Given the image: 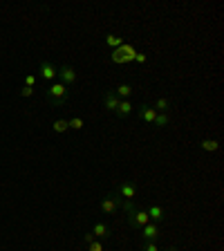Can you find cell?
<instances>
[{
	"mask_svg": "<svg viewBox=\"0 0 224 251\" xmlns=\"http://www.w3.org/2000/svg\"><path fill=\"white\" fill-rule=\"evenodd\" d=\"M45 97H47V101H50V103H54V105H65V103H68V97H70V90L65 88L63 83L54 81V83L47 85Z\"/></svg>",
	"mask_w": 224,
	"mask_h": 251,
	"instance_id": "cell-1",
	"label": "cell"
},
{
	"mask_svg": "<svg viewBox=\"0 0 224 251\" xmlns=\"http://www.w3.org/2000/svg\"><path fill=\"white\" fill-rule=\"evenodd\" d=\"M125 220H128V226L135 231H139L141 226H146L148 222H150V218H148L146 209L144 206H132L128 213H125Z\"/></svg>",
	"mask_w": 224,
	"mask_h": 251,
	"instance_id": "cell-2",
	"label": "cell"
},
{
	"mask_svg": "<svg viewBox=\"0 0 224 251\" xmlns=\"http://www.w3.org/2000/svg\"><path fill=\"white\" fill-rule=\"evenodd\" d=\"M112 193L119 195L124 202H135V198L139 195V186H137L135 182H130V179H121V182L115 186Z\"/></svg>",
	"mask_w": 224,
	"mask_h": 251,
	"instance_id": "cell-3",
	"label": "cell"
},
{
	"mask_svg": "<svg viewBox=\"0 0 224 251\" xmlns=\"http://www.w3.org/2000/svg\"><path fill=\"white\" fill-rule=\"evenodd\" d=\"M99 209H101V213H105V215H115L124 209V200L115 193H108V195H103V200L99 202Z\"/></svg>",
	"mask_w": 224,
	"mask_h": 251,
	"instance_id": "cell-4",
	"label": "cell"
},
{
	"mask_svg": "<svg viewBox=\"0 0 224 251\" xmlns=\"http://www.w3.org/2000/svg\"><path fill=\"white\" fill-rule=\"evenodd\" d=\"M56 76H58V70L54 68V63H50V61H45V58H43V61L38 63V78H41V81H45V83L50 85V83H54V81H56Z\"/></svg>",
	"mask_w": 224,
	"mask_h": 251,
	"instance_id": "cell-5",
	"label": "cell"
},
{
	"mask_svg": "<svg viewBox=\"0 0 224 251\" xmlns=\"http://www.w3.org/2000/svg\"><path fill=\"white\" fill-rule=\"evenodd\" d=\"M56 78H58V83H63L65 88H70V85L76 83L78 74H76V70H74L72 65H68V63H65V65H61V68H58V76Z\"/></svg>",
	"mask_w": 224,
	"mask_h": 251,
	"instance_id": "cell-6",
	"label": "cell"
},
{
	"mask_svg": "<svg viewBox=\"0 0 224 251\" xmlns=\"http://www.w3.org/2000/svg\"><path fill=\"white\" fill-rule=\"evenodd\" d=\"M159 235H162V231H159V225H157V222H148L146 226H141V229H139V238H141V240L157 242V240H159Z\"/></svg>",
	"mask_w": 224,
	"mask_h": 251,
	"instance_id": "cell-7",
	"label": "cell"
},
{
	"mask_svg": "<svg viewBox=\"0 0 224 251\" xmlns=\"http://www.w3.org/2000/svg\"><path fill=\"white\" fill-rule=\"evenodd\" d=\"M144 209H146L150 222H157V225H159V222H164V220H166V211H164L159 204H146Z\"/></svg>",
	"mask_w": 224,
	"mask_h": 251,
	"instance_id": "cell-8",
	"label": "cell"
},
{
	"mask_svg": "<svg viewBox=\"0 0 224 251\" xmlns=\"http://www.w3.org/2000/svg\"><path fill=\"white\" fill-rule=\"evenodd\" d=\"M90 233H92L97 240H108L110 235H112V231H110V226L105 225V222H94Z\"/></svg>",
	"mask_w": 224,
	"mask_h": 251,
	"instance_id": "cell-9",
	"label": "cell"
},
{
	"mask_svg": "<svg viewBox=\"0 0 224 251\" xmlns=\"http://www.w3.org/2000/svg\"><path fill=\"white\" fill-rule=\"evenodd\" d=\"M139 117H141V121H144V124L152 126V124H155L157 112H155V108H152L150 103H141L139 105Z\"/></svg>",
	"mask_w": 224,
	"mask_h": 251,
	"instance_id": "cell-10",
	"label": "cell"
},
{
	"mask_svg": "<svg viewBox=\"0 0 224 251\" xmlns=\"http://www.w3.org/2000/svg\"><path fill=\"white\" fill-rule=\"evenodd\" d=\"M117 105H119V97L115 94V90H105L103 92V108L108 112H115Z\"/></svg>",
	"mask_w": 224,
	"mask_h": 251,
	"instance_id": "cell-11",
	"label": "cell"
},
{
	"mask_svg": "<svg viewBox=\"0 0 224 251\" xmlns=\"http://www.w3.org/2000/svg\"><path fill=\"white\" fill-rule=\"evenodd\" d=\"M132 103H130V99H119V105H117V110H115V115L119 117V119H128V117L132 115Z\"/></svg>",
	"mask_w": 224,
	"mask_h": 251,
	"instance_id": "cell-12",
	"label": "cell"
},
{
	"mask_svg": "<svg viewBox=\"0 0 224 251\" xmlns=\"http://www.w3.org/2000/svg\"><path fill=\"white\" fill-rule=\"evenodd\" d=\"M83 247H85V251H105L103 249V242L97 240L92 233H85L83 235Z\"/></svg>",
	"mask_w": 224,
	"mask_h": 251,
	"instance_id": "cell-13",
	"label": "cell"
},
{
	"mask_svg": "<svg viewBox=\"0 0 224 251\" xmlns=\"http://www.w3.org/2000/svg\"><path fill=\"white\" fill-rule=\"evenodd\" d=\"M132 92H135V90H132V85H128V83H119L115 88V94L119 97V99H130Z\"/></svg>",
	"mask_w": 224,
	"mask_h": 251,
	"instance_id": "cell-14",
	"label": "cell"
},
{
	"mask_svg": "<svg viewBox=\"0 0 224 251\" xmlns=\"http://www.w3.org/2000/svg\"><path fill=\"white\" fill-rule=\"evenodd\" d=\"M199 148L204 152H218L220 151V141L218 139H202L199 141Z\"/></svg>",
	"mask_w": 224,
	"mask_h": 251,
	"instance_id": "cell-15",
	"label": "cell"
},
{
	"mask_svg": "<svg viewBox=\"0 0 224 251\" xmlns=\"http://www.w3.org/2000/svg\"><path fill=\"white\" fill-rule=\"evenodd\" d=\"M152 108H155V112H171V99L168 97H159Z\"/></svg>",
	"mask_w": 224,
	"mask_h": 251,
	"instance_id": "cell-16",
	"label": "cell"
},
{
	"mask_svg": "<svg viewBox=\"0 0 224 251\" xmlns=\"http://www.w3.org/2000/svg\"><path fill=\"white\" fill-rule=\"evenodd\" d=\"M152 126H157V128H168V126H171V112H157Z\"/></svg>",
	"mask_w": 224,
	"mask_h": 251,
	"instance_id": "cell-17",
	"label": "cell"
},
{
	"mask_svg": "<svg viewBox=\"0 0 224 251\" xmlns=\"http://www.w3.org/2000/svg\"><path fill=\"white\" fill-rule=\"evenodd\" d=\"M52 130L56 132V135H63V132H68V130H70L68 119H56V121L52 124Z\"/></svg>",
	"mask_w": 224,
	"mask_h": 251,
	"instance_id": "cell-18",
	"label": "cell"
},
{
	"mask_svg": "<svg viewBox=\"0 0 224 251\" xmlns=\"http://www.w3.org/2000/svg\"><path fill=\"white\" fill-rule=\"evenodd\" d=\"M68 126H70V130H83L85 121L81 119V117H70V119H68Z\"/></svg>",
	"mask_w": 224,
	"mask_h": 251,
	"instance_id": "cell-19",
	"label": "cell"
},
{
	"mask_svg": "<svg viewBox=\"0 0 224 251\" xmlns=\"http://www.w3.org/2000/svg\"><path fill=\"white\" fill-rule=\"evenodd\" d=\"M139 249H141V251H162L159 247H157V242H148V240H141Z\"/></svg>",
	"mask_w": 224,
	"mask_h": 251,
	"instance_id": "cell-20",
	"label": "cell"
},
{
	"mask_svg": "<svg viewBox=\"0 0 224 251\" xmlns=\"http://www.w3.org/2000/svg\"><path fill=\"white\" fill-rule=\"evenodd\" d=\"M36 83H38L36 74H27V76H25V85H27V88H36Z\"/></svg>",
	"mask_w": 224,
	"mask_h": 251,
	"instance_id": "cell-21",
	"label": "cell"
},
{
	"mask_svg": "<svg viewBox=\"0 0 224 251\" xmlns=\"http://www.w3.org/2000/svg\"><path fill=\"white\" fill-rule=\"evenodd\" d=\"M34 92H36V90H34V88H27V85H23V88H21V97H25V99L34 97Z\"/></svg>",
	"mask_w": 224,
	"mask_h": 251,
	"instance_id": "cell-22",
	"label": "cell"
},
{
	"mask_svg": "<svg viewBox=\"0 0 224 251\" xmlns=\"http://www.w3.org/2000/svg\"><path fill=\"white\" fill-rule=\"evenodd\" d=\"M108 43H110V45H117V43H119V38H115L112 34H110V36H108Z\"/></svg>",
	"mask_w": 224,
	"mask_h": 251,
	"instance_id": "cell-23",
	"label": "cell"
},
{
	"mask_svg": "<svg viewBox=\"0 0 224 251\" xmlns=\"http://www.w3.org/2000/svg\"><path fill=\"white\" fill-rule=\"evenodd\" d=\"M164 251H179L177 247H168V249H164Z\"/></svg>",
	"mask_w": 224,
	"mask_h": 251,
	"instance_id": "cell-24",
	"label": "cell"
}]
</instances>
